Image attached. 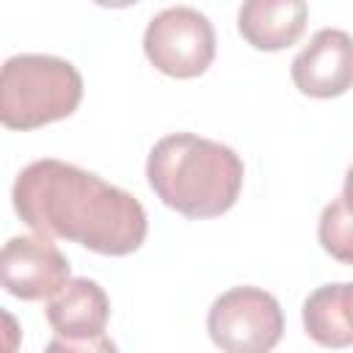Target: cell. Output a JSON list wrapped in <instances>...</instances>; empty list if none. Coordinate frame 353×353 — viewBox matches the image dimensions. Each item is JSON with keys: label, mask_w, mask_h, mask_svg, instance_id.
Here are the masks:
<instances>
[{"label": "cell", "mask_w": 353, "mask_h": 353, "mask_svg": "<svg viewBox=\"0 0 353 353\" xmlns=\"http://www.w3.org/2000/svg\"><path fill=\"white\" fill-rule=\"evenodd\" d=\"M19 221L41 237L72 240L105 256H127L146 240L141 201L102 176L63 160L25 165L11 188Z\"/></svg>", "instance_id": "6da1fadb"}, {"label": "cell", "mask_w": 353, "mask_h": 353, "mask_svg": "<svg viewBox=\"0 0 353 353\" xmlns=\"http://www.w3.org/2000/svg\"><path fill=\"white\" fill-rule=\"evenodd\" d=\"M243 160L226 143L174 132L160 138L146 160L154 196L185 218H218L229 212L243 188Z\"/></svg>", "instance_id": "7a4b0ae2"}, {"label": "cell", "mask_w": 353, "mask_h": 353, "mask_svg": "<svg viewBox=\"0 0 353 353\" xmlns=\"http://www.w3.org/2000/svg\"><path fill=\"white\" fill-rule=\"evenodd\" d=\"M83 99L80 72L41 52H22L0 66V124L8 130H39L77 110Z\"/></svg>", "instance_id": "3957f363"}, {"label": "cell", "mask_w": 353, "mask_h": 353, "mask_svg": "<svg viewBox=\"0 0 353 353\" xmlns=\"http://www.w3.org/2000/svg\"><path fill=\"white\" fill-rule=\"evenodd\" d=\"M207 331L215 347L229 353H265L284 334L279 301L259 287H232L207 312Z\"/></svg>", "instance_id": "277c9868"}, {"label": "cell", "mask_w": 353, "mask_h": 353, "mask_svg": "<svg viewBox=\"0 0 353 353\" xmlns=\"http://www.w3.org/2000/svg\"><path fill=\"white\" fill-rule=\"evenodd\" d=\"M143 52L149 63L168 77H199L215 58V28L201 11L171 6L146 25Z\"/></svg>", "instance_id": "5b68a950"}, {"label": "cell", "mask_w": 353, "mask_h": 353, "mask_svg": "<svg viewBox=\"0 0 353 353\" xmlns=\"http://www.w3.org/2000/svg\"><path fill=\"white\" fill-rule=\"evenodd\" d=\"M108 317L110 301L97 281L66 279V284L47 298V323L55 331V339L47 345V350H113L116 345L105 334Z\"/></svg>", "instance_id": "8992f818"}, {"label": "cell", "mask_w": 353, "mask_h": 353, "mask_svg": "<svg viewBox=\"0 0 353 353\" xmlns=\"http://www.w3.org/2000/svg\"><path fill=\"white\" fill-rule=\"evenodd\" d=\"M69 279V259L41 234H19L0 248V287L19 301H47Z\"/></svg>", "instance_id": "52a82bcc"}, {"label": "cell", "mask_w": 353, "mask_h": 353, "mask_svg": "<svg viewBox=\"0 0 353 353\" xmlns=\"http://www.w3.org/2000/svg\"><path fill=\"white\" fill-rule=\"evenodd\" d=\"M301 94L314 99L342 97L353 80V41L339 28L317 30L290 66Z\"/></svg>", "instance_id": "ba28073f"}, {"label": "cell", "mask_w": 353, "mask_h": 353, "mask_svg": "<svg viewBox=\"0 0 353 353\" xmlns=\"http://www.w3.org/2000/svg\"><path fill=\"white\" fill-rule=\"evenodd\" d=\"M309 22L306 0H243L237 11V30L254 47L279 52L292 47Z\"/></svg>", "instance_id": "9c48e42d"}, {"label": "cell", "mask_w": 353, "mask_h": 353, "mask_svg": "<svg viewBox=\"0 0 353 353\" xmlns=\"http://www.w3.org/2000/svg\"><path fill=\"white\" fill-rule=\"evenodd\" d=\"M353 290L347 281L317 287L303 301V328L323 347H347L353 342Z\"/></svg>", "instance_id": "30bf717a"}, {"label": "cell", "mask_w": 353, "mask_h": 353, "mask_svg": "<svg viewBox=\"0 0 353 353\" xmlns=\"http://www.w3.org/2000/svg\"><path fill=\"white\" fill-rule=\"evenodd\" d=\"M350 212H347V188L336 196L334 204L323 210L320 218V243L339 262H350Z\"/></svg>", "instance_id": "8fae6325"}, {"label": "cell", "mask_w": 353, "mask_h": 353, "mask_svg": "<svg viewBox=\"0 0 353 353\" xmlns=\"http://www.w3.org/2000/svg\"><path fill=\"white\" fill-rule=\"evenodd\" d=\"M22 345V328L11 312L0 306V353H14Z\"/></svg>", "instance_id": "7c38bea8"}, {"label": "cell", "mask_w": 353, "mask_h": 353, "mask_svg": "<svg viewBox=\"0 0 353 353\" xmlns=\"http://www.w3.org/2000/svg\"><path fill=\"white\" fill-rule=\"evenodd\" d=\"M97 6H105V8H127V6H135L138 0H94Z\"/></svg>", "instance_id": "4fadbf2b"}]
</instances>
